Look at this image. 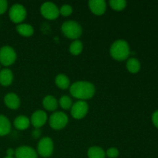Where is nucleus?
<instances>
[{
    "mask_svg": "<svg viewBox=\"0 0 158 158\" xmlns=\"http://www.w3.org/2000/svg\"><path fill=\"white\" fill-rule=\"evenodd\" d=\"M13 124L15 127L19 131H25L29 128V125H30V120L26 116L19 115L15 117Z\"/></svg>",
    "mask_w": 158,
    "mask_h": 158,
    "instance_id": "16",
    "label": "nucleus"
},
{
    "mask_svg": "<svg viewBox=\"0 0 158 158\" xmlns=\"http://www.w3.org/2000/svg\"><path fill=\"white\" fill-rule=\"evenodd\" d=\"M48 120L47 114L42 110H37L32 113L30 118V123L35 128H40L46 124Z\"/></svg>",
    "mask_w": 158,
    "mask_h": 158,
    "instance_id": "10",
    "label": "nucleus"
},
{
    "mask_svg": "<svg viewBox=\"0 0 158 158\" xmlns=\"http://www.w3.org/2000/svg\"><path fill=\"white\" fill-rule=\"evenodd\" d=\"M87 156L88 158H105L106 152L100 147L93 146L88 149Z\"/></svg>",
    "mask_w": 158,
    "mask_h": 158,
    "instance_id": "20",
    "label": "nucleus"
},
{
    "mask_svg": "<svg viewBox=\"0 0 158 158\" xmlns=\"http://www.w3.org/2000/svg\"><path fill=\"white\" fill-rule=\"evenodd\" d=\"M41 134H42V131L41 130H40V128H34V130H32V137H33L34 139L40 138Z\"/></svg>",
    "mask_w": 158,
    "mask_h": 158,
    "instance_id": "28",
    "label": "nucleus"
},
{
    "mask_svg": "<svg viewBox=\"0 0 158 158\" xmlns=\"http://www.w3.org/2000/svg\"><path fill=\"white\" fill-rule=\"evenodd\" d=\"M15 158H38V154L32 147L23 145L16 148L15 151Z\"/></svg>",
    "mask_w": 158,
    "mask_h": 158,
    "instance_id": "11",
    "label": "nucleus"
},
{
    "mask_svg": "<svg viewBox=\"0 0 158 158\" xmlns=\"http://www.w3.org/2000/svg\"><path fill=\"white\" fill-rule=\"evenodd\" d=\"M59 105L63 108V110H69L71 109L73 106L72 99L67 95L62 96L59 100Z\"/></svg>",
    "mask_w": 158,
    "mask_h": 158,
    "instance_id": "24",
    "label": "nucleus"
},
{
    "mask_svg": "<svg viewBox=\"0 0 158 158\" xmlns=\"http://www.w3.org/2000/svg\"><path fill=\"white\" fill-rule=\"evenodd\" d=\"M54 151V143L49 137H44L40 140L37 144V154L43 157H49Z\"/></svg>",
    "mask_w": 158,
    "mask_h": 158,
    "instance_id": "7",
    "label": "nucleus"
},
{
    "mask_svg": "<svg viewBox=\"0 0 158 158\" xmlns=\"http://www.w3.org/2000/svg\"><path fill=\"white\" fill-rule=\"evenodd\" d=\"M152 122L154 127H156L158 129V110L154 111V114H152Z\"/></svg>",
    "mask_w": 158,
    "mask_h": 158,
    "instance_id": "29",
    "label": "nucleus"
},
{
    "mask_svg": "<svg viewBox=\"0 0 158 158\" xmlns=\"http://www.w3.org/2000/svg\"><path fill=\"white\" fill-rule=\"evenodd\" d=\"M61 30L63 35L71 40H79L83 34L81 25L73 20H68L62 24Z\"/></svg>",
    "mask_w": 158,
    "mask_h": 158,
    "instance_id": "3",
    "label": "nucleus"
},
{
    "mask_svg": "<svg viewBox=\"0 0 158 158\" xmlns=\"http://www.w3.org/2000/svg\"><path fill=\"white\" fill-rule=\"evenodd\" d=\"M17 32L19 35L24 37H30L33 35L34 29L30 24L28 23H20L18 24L15 27Z\"/></svg>",
    "mask_w": 158,
    "mask_h": 158,
    "instance_id": "17",
    "label": "nucleus"
},
{
    "mask_svg": "<svg viewBox=\"0 0 158 158\" xmlns=\"http://www.w3.org/2000/svg\"><path fill=\"white\" fill-rule=\"evenodd\" d=\"M88 6L94 15H103L106 10V2L104 0H89Z\"/></svg>",
    "mask_w": 158,
    "mask_h": 158,
    "instance_id": "12",
    "label": "nucleus"
},
{
    "mask_svg": "<svg viewBox=\"0 0 158 158\" xmlns=\"http://www.w3.org/2000/svg\"><path fill=\"white\" fill-rule=\"evenodd\" d=\"M73 8L69 4H63L60 8V14H61L63 16H69L72 14Z\"/></svg>",
    "mask_w": 158,
    "mask_h": 158,
    "instance_id": "25",
    "label": "nucleus"
},
{
    "mask_svg": "<svg viewBox=\"0 0 158 158\" xmlns=\"http://www.w3.org/2000/svg\"><path fill=\"white\" fill-rule=\"evenodd\" d=\"M55 83L57 87L61 89H66L70 86V80L69 77L63 73H60L56 77Z\"/></svg>",
    "mask_w": 158,
    "mask_h": 158,
    "instance_id": "19",
    "label": "nucleus"
},
{
    "mask_svg": "<svg viewBox=\"0 0 158 158\" xmlns=\"http://www.w3.org/2000/svg\"><path fill=\"white\" fill-rule=\"evenodd\" d=\"M69 118L66 114L62 111H56L50 115L49 118V126L52 129L60 131L67 125Z\"/></svg>",
    "mask_w": 158,
    "mask_h": 158,
    "instance_id": "4",
    "label": "nucleus"
},
{
    "mask_svg": "<svg viewBox=\"0 0 158 158\" xmlns=\"http://www.w3.org/2000/svg\"><path fill=\"white\" fill-rule=\"evenodd\" d=\"M8 9V2L6 0H0V15H2Z\"/></svg>",
    "mask_w": 158,
    "mask_h": 158,
    "instance_id": "27",
    "label": "nucleus"
},
{
    "mask_svg": "<svg viewBox=\"0 0 158 158\" xmlns=\"http://www.w3.org/2000/svg\"><path fill=\"white\" fill-rule=\"evenodd\" d=\"M27 12L23 5L19 3L13 4L9 11V19L12 22L16 24H20L23 23L26 19Z\"/></svg>",
    "mask_w": 158,
    "mask_h": 158,
    "instance_id": "5",
    "label": "nucleus"
},
{
    "mask_svg": "<svg viewBox=\"0 0 158 158\" xmlns=\"http://www.w3.org/2000/svg\"><path fill=\"white\" fill-rule=\"evenodd\" d=\"M4 103L8 108L11 110H17L20 106L21 101L15 93H9L4 97Z\"/></svg>",
    "mask_w": 158,
    "mask_h": 158,
    "instance_id": "13",
    "label": "nucleus"
},
{
    "mask_svg": "<svg viewBox=\"0 0 158 158\" xmlns=\"http://www.w3.org/2000/svg\"><path fill=\"white\" fill-rule=\"evenodd\" d=\"M59 102L56 98L52 95H47L43 99V106L47 111H55L57 109Z\"/></svg>",
    "mask_w": 158,
    "mask_h": 158,
    "instance_id": "15",
    "label": "nucleus"
},
{
    "mask_svg": "<svg viewBox=\"0 0 158 158\" xmlns=\"http://www.w3.org/2000/svg\"><path fill=\"white\" fill-rule=\"evenodd\" d=\"M40 12L44 18L49 20L56 19L60 15V9L55 3L46 2L40 7Z\"/></svg>",
    "mask_w": 158,
    "mask_h": 158,
    "instance_id": "8",
    "label": "nucleus"
},
{
    "mask_svg": "<svg viewBox=\"0 0 158 158\" xmlns=\"http://www.w3.org/2000/svg\"><path fill=\"white\" fill-rule=\"evenodd\" d=\"M110 53L117 61H123L127 60L131 55L129 43L124 40H117L114 41L110 48Z\"/></svg>",
    "mask_w": 158,
    "mask_h": 158,
    "instance_id": "2",
    "label": "nucleus"
},
{
    "mask_svg": "<svg viewBox=\"0 0 158 158\" xmlns=\"http://www.w3.org/2000/svg\"><path fill=\"white\" fill-rule=\"evenodd\" d=\"M13 73L8 68L0 70V84L3 86H8L11 85L13 81Z\"/></svg>",
    "mask_w": 158,
    "mask_h": 158,
    "instance_id": "14",
    "label": "nucleus"
},
{
    "mask_svg": "<svg viewBox=\"0 0 158 158\" xmlns=\"http://www.w3.org/2000/svg\"><path fill=\"white\" fill-rule=\"evenodd\" d=\"M126 68L131 73H137L140 69V61L137 58L131 57L127 60Z\"/></svg>",
    "mask_w": 158,
    "mask_h": 158,
    "instance_id": "21",
    "label": "nucleus"
},
{
    "mask_svg": "<svg viewBox=\"0 0 158 158\" xmlns=\"http://www.w3.org/2000/svg\"><path fill=\"white\" fill-rule=\"evenodd\" d=\"M120 155V151L117 148H110L106 151V156L109 158H117Z\"/></svg>",
    "mask_w": 158,
    "mask_h": 158,
    "instance_id": "26",
    "label": "nucleus"
},
{
    "mask_svg": "<svg viewBox=\"0 0 158 158\" xmlns=\"http://www.w3.org/2000/svg\"><path fill=\"white\" fill-rule=\"evenodd\" d=\"M4 158H15V157H7V156H6V157H4Z\"/></svg>",
    "mask_w": 158,
    "mask_h": 158,
    "instance_id": "31",
    "label": "nucleus"
},
{
    "mask_svg": "<svg viewBox=\"0 0 158 158\" xmlns=\"http://www.w3.org/2000/svg\"><path fill=\"white\" fill-rule=\"evenodd\" d=\"M69 52L72 55L78 56L82 52L83 49V44L80 40H76L71 43L69 45Z\"/></svg>",
    "mask_w": 158,
    "mask_h": 158,
    "instance_id": "22",
    "label": "nucleus"
},
{
    "mask_svg": "<svg viewBox=\"0 0 158 158\" xmlns=\"http://www.w3.org/2000/svg\"><path fill=\"white\" fill-rule=\"evenodd\" d=\"M69 93L79 100H87L92 98L96 93L95 86L88 81H77L69 86Z\"/></svg>",
    "mask_w": 158,
    "mask_h": 158,
    "instance_id": "1",
    "label": "nucleus"
},
{
    "mask_svg": "<svg viewBox=\"0 0 158 158\" xmlns=\"http://www.w3.org/2000/svg\"><path fill=\"white\" fill-rule=\"evenodd\" d=\"M89 110V105L85 100H78L73 104L70 113L72 117L76 120L84 118Z\"/></svg>",
    "mask_w": 158,
    "mask_h": 158,
    "instance_id": "9",
    "label": "nucleus"
},
{
    "mask_svg": "<svg viewBox=\"0 0 158 158\" xmlns=\"http://www.w3.org/2000/svg\"><path fill=\"white\" fill-rule=\"evenodd\" d=\"M0 70H1V65H0Z\"/></svg>",
    "mask_w": 158,
    "mask_h": 158,
    "instance_id": "32",
    "label": "nucleus"
},
{
    "mask_svg": "<svg viewBox=\"0 0 158 158\" xmlns=\"http://www.w3.org/2000/svg\"><path fill=\"white\" fill-rule=\"evenodd\" d=\"M11 123L5 115L0 114V137L8 135L11 131Z\"/></svg>",
    "mask_w": 158,
    "mask_h": 158,
    "instance_id": "18",
    "label": "nucleus"
},
{
    "mask_svg": "<svg viewBox=\"0 0 158 158\" xmlns=\"http://www.w3.org/2000/svg\"><path fill=\"white\" fill-rule=\"evenodd\" d=\"M16 59V52L12 46H4L0 48V63L2 66H11L15 63Z\"/></svg>",
    "mask_w": 158,
    "mask_h": 158,
    "instance_id": "6",
    "label": "nucleus"
},
{
    "mask_svg": "<svg viewBox=\"0 0 158 158\" xmlns=\"http://www.w3.org/2000/svg\"><path fill=\"white\" fill-rule=\"evenodd\" d=\"M110 6L115 11H121L126 8L127 2L125 0H110Z\"/></svg>",
    "mask_w": 158,
    "mask_h": 158,
    "instance_id": "23",
    "label": "nucleus"
},
{
    "mask_svg": "<svg viewBox=\"0 0 158 158\" xmlns=\"http://www.w3.org/2000/svg\"><path fill=\"white\" fill-rule=\"evenodd\" d=\"M15 150H13L12 148H8L6 150V155H7V157H13V156H15Z\"/></svg>",
    "mask_w": 158,
    "mask_h": 158,
    "instance_id": "30",
    "label": "nucleus"
}]
</instances>
